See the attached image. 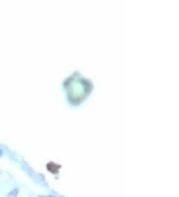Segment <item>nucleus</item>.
Here are the masks:
<instances>
[{"label": "nucleus", "mask_w": 179, "mask_h": 197, "mask_svg": "<svg viewBox=\"0 0 179 197\" xmlns=\"http://www.w3.org/2000/svg\"><path fill=\"white\" fill-rule=\"evenodd\" d=\"M17 194H18V190H17V189H14V190H12L8 194V197H16Z\"/></svg>", "instance_id": "f257e3e1"}, {"label": "nucleus", "mask_w": 179, "mask_h": 197, "mask_svg": "<svg viewBox=\"0 0 179 197\" xmlns=\"http://www.w3.org/2000/svg\"><path fill=\"white\" fill-rule=\"evenodd\" d=\"M46 197H52V196H46Z\"/></svg>", "instance_id": "f03ea898"}]
</instances>
